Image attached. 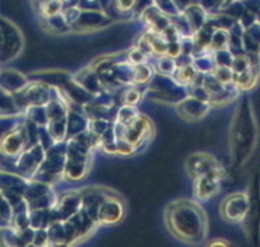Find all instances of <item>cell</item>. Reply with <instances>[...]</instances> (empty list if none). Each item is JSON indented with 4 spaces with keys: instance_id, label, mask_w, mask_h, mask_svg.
Wrapping results in <instances>:
<instances>
[{
    "instance_id": "1",
    "label": "cell",
    "mask_w": 260,
    "mask_h": 247,
    "mask_svg": "<svg viewBox=\"0 0 260 247\" xmlns=\"http://www.w3.org/2000/svg\"><path fill=\"white\" fill-rule=\"evenodd\" d=\"M165 224L172 236L189 246H200L208 235V217L193 198H177L165 207Z\"/></svg>"
},
{
    "instance_id": "2",
    "label": "cell",
    "mask_w": 260,
    "mask_h": 247,
    "mask_svg": "<svg viewBox=\"0 0 260 247\" xmlns=\"http://www.w3.org/2000/svg\"><path fill=\"white\" fill-rule=\"evenodd\" d=\"M259 128L252 101L248 96L240 98L229 130L230 161L235 168L243 167L257 146Z\"/></svg>"
},
{
    "instance_id": "3",
    "label": "cell",
    "mask_w": 260,
    "mask_h": 247,
    "mask_svg": "<svg viewBox=\"0 0 260 247\" xmlns=\"http://www.w3.org/2000/svg\"><path fill=\"white\" fill-rule=\"evenodd\" d=\"M114 128L118 140L126 143L135 152L146 145L155 132L153 122L143 114H140L127 125H120L114 122Z\"/></svg>"
},
{
    "instance_id": "4",
    "label": "cell",
    "mask_w": 260,
    "mask_h": 247,
    "mask_svg": "<svg viewBox=\"0 0 260 247\" xmlns=\"http://www.w3.org/2000/svg\"><path fill=\"white\" fill-rule=\"evenodd\" d=\"M66 159V141L54 143L46 150V158L31 180L47 183L52 186L58 183L60 180L64 179Z\"/></svg>"
},
{
    "instance_id": "5",
    "label": "cell",
    "mask_w": 260,
    "mask_h": 247,
    "mask_svg": "<svg viewBox=\"0 0 260 247\" xmlns=\"http://www.w3.org/2000/svg\"><path fill=\"white\" fill-rule=\"evenodd\" d=\"M151 100L162 104H173L177 106L184 99L189 97V87L178 82L174 76H166L155 73L144 91Z\"/></svg>"
},
{
    "instance_id": "6",
    "label": "cell",
    "mask_w": 260,
    "mask_h": 247,
    "mask_svg": "<svg viewBox=\"0 0 260 247\" xmlns=\"http://www.w3.org/2000/svg\"><path fill=\"white\" fill-rule=\"evenodd\" d=\"M24 36L11 19L1 15L0 18V61L2 66L17 59L24 49Z\"/></svg>"
},
{
    "instance_id": "7",
    "label": "cell",
    "mask_w": 260,
    "mask_h": 247,
    "mask_svg": "<svg viewBox=\"0 0 260 247\" xmlns=\"http://www.w3.org/2000/svg\"><path fill=\"white\" fill-rule=\"evenodd\" d=\"M249 210L243 229L247 237L253 240L260 239V173L255 172L248 185Z\"/></svg>"
},
{
    "instance_id": "8",
    "label": "cell",
    "mask_w": 260,
    "mask_h": 247,
    "mask_svg": "<svg viewBox=\"0 0 260 247\" xmlns=\"http://www.w3.org/2000/svg\"><path fill=\"white\" fill-rule=\"evenodd\" d=\"M19 108L26 115L32 107H45L53 96V86L42 80H30L19 92L13 94Z\"/></svg>"
},
{
    "instance_id": "9",
    "label": "cell",
    "mask_w": 260,
    "mask_h": 247,
    "mask_svg": "<svg viewBox=\"0 0 260 247\" xmlns=\"http://www.w3.org/2000/svg\"><path fill=\"white\" fill-rule=\"evenodd\" d=\"M249 210V195L246 191H234L225 195L219 204L220 218L231 225H243Z\"/></svg>"
},
{
    "instance_id": "10",
    "label": "cell",
    "mask_w": 260,
    "mask_h": 247,
    "mask_svg": "<svg viewBox=\"0 0 260 247\" xmlns=\"http://www.w3.org/2000/svg\"><path fill=\"white\" fill-rule=\"evenodd\" d=\"M228 171L224 166L197 178L193 181V199L204 203L214 198L221 190L224 180L228 178Z\"/></svg>"
},
{
    "instance_id": "11",
    "label": "cell",
    "mask_w": 260,
    "mask_h": 247,
    "mask_svg": "<svg viewBox=\"0 0 260 247\" xmlns=\"http://www.w3.org/2000/svg\"><path fill=\"white\" fill-rule=\"evenodd\" d=\"M26 122L18 123L1 136V153L10 160H16L25 149L31 146Z\"/></svg>"
},
{
    "instance_id": "12",
    "label": "cell",
    "mask_w": 260,
    "mask_h": 247,
    "mask_svg": "<svg viewBox=\"0 0 260 247\" xmlns=\"http://www.w3.org/2000/svg\"><path fill=\"white\" fill-rule=\"evenodd\" d=\"M46 158V149L40 143L32 144L13 162L14 172L31 180Z\"/></svg>"
},
{
    "instance_id": "13",
    "label": "cell",
    "mask_w": 260,
    "mask_h": 247,
    "mask_svg": "<svg viewBox=\"0 0 260 247\" xmlns=\"http://www.w3.org/2000/svg\"><path fill=\"white\" fill-rule=\"evenodd\" d=\"M126 214V205L123 198L112 191L102 203L98 213L99 226L111 227L120 224Z\"/></svg>"
},
{
    "instance_id": "14",
    "label": "cell",
    "mask_w": 260,
    "mask_h": 247,
    "mask_svg": "<svg viewBox=\"0 0 260 247\" xmlns=\"http://www.w3.org/2000/svg\"><path fill=\"white\" fill-rule=\"evenodd\" d=\"M222 166L223 165L208 151H195L187 157L184 164L186 174L192 181Z\"/></svg>"
},
{
    "instance_id": "15",
    "label": "cell",
    "mask_w": 260,
    "mask_h": 247,
    "mask_svg": "<svg viewBox=\"0 0 260 247\" xmlns=\"http://www.w3.org/2000/svg\"><path fill=\"white\" fill-rule=\"evenodd\" d=\"M82 210L81 193L79 189L63 191L58 195L57 202L52 208L54 222L67 221Z\"/></svg>"
},
{
    "instance_id": "16",
    "label": "cell",
    "mask_w": 260,
    "mask_h": 247,
    "mask_svg": "<svg viewBox=\"0 0 260 247\" xmlns=\"http://www.w3.org/2000/svg\"><path fill=\"white\" fill-rule=\"evenodd\" d=\"M113 21L114 18L111 17L105 9H82L78 20L71 25V32H95L107 27Z\"/></svg>"
},
{
    "instance_id": "17",
    "label": "cell",
    "mask_w": 260,
    "mask_h": 247,
    "mask_svg": "<svg viewBox=\"0 0 260 247\" xmlns=\"http://www.w3.org/2000/svg\"><path fill=\"white\" fill-rule=\"evenodd\" d=\"M79 190L81 193L82 210L98 224V213L100 207L106 197L114 190L105 186L98 185L87 186L80 188Z\"/></svg>"
},
{
    "instance_id": "18",
    "label": "cell",
    "mask_w": 260,
    "mask_h": 247,
    "mask_svg": "<svg viewBox=\"0 0 260 247\" xmlns=\"http://www.w3.org/2000/svg\"><path fill=\"white\" fill-rule=\"evenodd\" d=\"M212 108L211 104L201 102L191 96L187 97L176 106L178 116L188 123L201 121L208 115Z\"/></svg>"
},
{
    "instance_id": "19",
    "label": "cell",
    "mask_w": 260,
    "mask_h": 247,
    "mask_svg": "<svg viewBox=\"0 0 260 247\" xmlns=\"http://www.w3.org/2000/svg\"><path fill=\"white\" fill-rule=\"evenodd\" d=\"M141 20L146 24L147 29L162 34L173 24V19L167 16L156 5L155 1L144 7L140 13Z\"/></svg>"
},
{
    "instance_id": "20",
    "label": "cell",
    "mask_w": 260,
    "mask_h": 247,
    "mask_svg": "<svg viewBox=\"0 0 260 247\" xmlns=\"http://www.w3.org/2000/svg\"><path fill=\"white\" fill-rule=\"evenodd\" d=\"M60 88L69 106L77 105L82 108L83 106L91 103L94 99V97L90 92H88L83 86H81L73 79V76L72 78L64 82L60 86Z\"/></svg>"
},
{
    "instance_id": "21",
    "label": "cell",
    "mask_w": 260,
    "mask_h": 247,
    "mask_svg": "<svg viewBox=\"0 0 260 247\" xmlns=\"http://www.w3.org/2000/svg\"><path fill=\"white\" fill-rule=\"evenodd\" d=\"M182 14L193 35L206 25L209 17V12L205 9L202 3L199 2L188 3L182 11Z\"/></svg>"
},
{
    "instance_id": "22",
    "label": "cell",
    "mask_w": 260,
    "mask_h": 247,
    "mask_svg": "<svg viewBox=\"0 0 260 247\" xmlns=\"http://www.w3.org/2000/svg\"><path fill=\"white\" fill-rule=\"evenodd\" d=\"M28 76L19 70L13 68H6L1 70L0 85L1 90L9 94H16L22 90L29 82Z\"/></svg>"
},
{
    "instance_id": "23",
    "label": "cell",
    "mask_w": 260,
    "mask_h": 247,
    "mask_svg": "<svg viewBox=\"0 0 260 247\" xmlns=\"http://www.w3.org/2000/svg\"><path fill=\"white\" fill-rule=\"evenodd\" d=\"M73 79L83 86L94 98L105 91L99 74L88 65L73 73Z\"/></svg>"
},
{
    "instance_id": "24",
    "label": "cell",
    "mask_w": 260,
    "mask_h": 247,
    "mask_svg": "<svg viewBox=\"0 0 260 247\" xmlns=\"http://www.w3.org/2000/svg\"><path fill=\"white\" fill-rule=\"evenodd\" d=\"M89 121V118L81 110H76L69 106L67 115V139L88 131Z\"/></svg>"
},
{
    "instance_id": "25",
    "label": "cell",
    "mask_w": 260,
    "mask_h": 247,
    "mask_svg": "<svg viewBox=\"0 0 260 247\" xmlns=\"http://www.w3.org/2000/svg\"><path fill=\"white\" fill-rule=\"evenodd\" d=\"M174 77L178 82L188 87L196 84H202L203 80V74L199 72L194 62L179 66Z\"/></svg>"
},
{
    "instance_id": "26",
    "label": "cell",
    "mask_w": 260,
    "mask_h": 247,
    "mask_svg": "<svg viewBox=\"0 0 260 247\" xmlns=\"http://www.w3.org/2000/svg\"><path fill=\"white\" fill-rule=\"evenodd\" d=\"M52 192H54L52 185L36 180H29L24 191V199L27 201L28 205H30Z\"/></svg>"
},
{
    "instance_id": "27",
    "label": "cell",
    "mask_w": 260,
    "mask_h": 247,
    "mask_svg": "<svg viewBox=\"0 0 260 247\" xmlns=\"http://www.w3.org/2000/svg\"><path fill=\"white\" fill-rule=\"evenodd\" d=\"M143 35L148 42L152 56H155L156 58L160 56H166L169 43L165 40L161 34L147 29L143 33Z\"/></svg>"
},
{
    "instance_id": "28",
    "label": "cell",
    "mask_w": 260,
    "mask_h": 247,
    "mask_svg": "<svg viewBox=\"0 0 260 247\" xmlns=\"http://www.w3.org/2000/svg\"><path fill=\"white\" fill-rule=\"evenodd\" d=\"M30 228L35 231L48 230L50 225L54 223L52 208L51 209H32L29 213Z\"/></svg>"
},
{
    "instance_id": "29",
    "label": "cell",
    "mask_w": 260,
    "mask_h": 247,
    "mask_svg": "<svg viewBox=\"0 0 260 247\" xmlns=\"http://www.w3.org/2000/svg\"><path fill=\"white\" fill-rule=\"evenodd\" d=\"M18 230L11 226L1 227V246L2 247H27Z\"/></svg>"
},
{
    "instance_id": "30",
    "label": "cell",
    "mask_w": 260,
    "mask_h": 247,
    "mask_svg": "<svg viewBox=\"0 0 260 247\" xmlns=\"http://www.w3.org/2000/svg\"><path fill=\"white\" fill-rule=\"evenodd\" d=\"M155 69L152 64H142L134 66L133 84L136 86L148 85L155 75Z\"/></svg>"
},
{
    "instance_id": "31",
    "label": "cell",
    "mask_w": 260,
    "mask_h": 247,
    "mask_svg": "<svg viewBox=\"0 0 260 247\" xmlns=\"http://www.w3.org/2000/svg\"><path fill=\"white\" fill-rule=\"evenodd\" d=\"M44 21L45 28L55 35H65L68 33H72L71 27L66 21L63 12L51 18H45Z\"/></svg>"
},
{
    "instance_id": "32",
    "label": "cell",
    "mask_w": 260,
    "mask_h": 247,
    "mask_svg": "<svg viewBox=\"0 0 260 247\" xmlns=\"http://www.w3.org/2000/svg\"><path fill=\"white\" fill-rule=\"evenodd\" d=\"M153 67L155 72L166 76H174L178 70V63L176 59H173L169 56H160L157 57Z\"/></svg>"
},
{
    "instance_id": "33",
    "label": "cell",
    "mask_w": 260,
    "mask_h": 247,
    "mask_svg": "<svg viewBox=\"0 0 260 247\" xmlns=\"http://www.w3.org/2000/svg\"><path fill=\"white\" fill-rule=\"evenodd\" d=\"M38 13H40V15L44 19L51 18L62 13L65 8V5H63V1H42L38 2Z\"/></svg>"
},
{
    "instance_id": "34",
    "label": "cell",
    "mask_w": 260,
    "mask_h": 247,
    "mask_svg": "<svg viewBox=\"0 0 260 247\" xmlns=\"http://www.w3.org/2000/svg\"><path fill=\"white\" fill-rule=\"evenodd\" d=\"M141 113L137 109L136 106H128L121 105L116 112V116L114 122L120 125H127L132 122L135 118H137Z\"/></svg>"
},
{
    "instance_id": "35",
    "label": "cell",
    "mask_w": 260,
    "mask_h": 247,
    "mask_svg": "<svg viewBox=\"0 0 260 247\" xmlns=\"http://www.w3.org/2000/svg\"><path fill=\"white\" fill-rule=\"evenodd\" d=\"M143 98L144 91H142L139 86L132 85L123 89L120 96V103L121 105L136 106L142 101Z\"/></svg>"
},
{
    "instance_id": "36",
    "label": "cell",
    "mask_w": 260,
    "mask_h": 247,
    "mask_svg": "<svg viewBox=\"0 0 260 247\" xmlns=\"http://www.w3.org/2000/svg\"><path fill=\"white\" fill-rule=\"evenodd\" d=\"M230 39H231L230 30L222 29V28L214 29V32L212 34V38H211L210 52L229 49Z\"/></svg>"
},
{
    "instance_id": "37",
    "label": "cell",
    "mask_w": 260,
    "mask_h": 247,
    "mask_svg": "<svg viewBox=\"0 0 260 247\" xmlns=\"http://www.w3.org/2000/svg\"><path fill=\"white\" fill-rule=\"evenodd\" d=\"M193 62L197 67V69L199 70V72L203 75L212 73L215 69V64L212 58V52L194 58Z\"/></svg>"
},
{
    "instance_id": "38",
    "label": "cell",
    "mask_w": 260,
    "mask_h": 247,
    "mask_svg": "<svg viewBox=\"0 0 260 247\" xmlns=\"http://www.w3.org/2000/svg\"><path fill=\"white\" fill-rule=\"evenodd\" d=\"M235 57L236 56L230 49L212 52V58L215 67H232Z\"/></svg>"
},
{
    "instance_id": "39",
    "label": "cell",
    "mask_w": 260,
    "mask_h": 247,
    "mask_svg": "<svg viewBox=\"0 0 260 247\" xmlns=\"http://www.w3.org/2000/svg\"><path fill=\"white\" fill-rule=\"evenodd\" d=\"M88 131L98 137H102L113 125L114 121L108 119H89Z\"/></svg>"
},
{
    "instance_id": "40",
    "label": "cell",
    "mask_w": 260,
    "mask_h": 247,
    "mask_svg": "<svg viewBox=\"0 0 260 247\" xmlns=\"http://www.w3.org/2000/svg\"><path fill=\"white\" fill-rule=\"evenodd\" d=\"M148 59H149V56L146 55L144 52H142L140 49H138L135 46H133L132 48H130L126 51V60L134 66L147 64Z\"/></svg>"
},
{
    "instance_id": "41",
    "label": "cell",
    "mask_w": 260,
    "mask_h": 247,
    "mask_svg": "<svg viewBox=\"0 0 260 247\" xmlns=\"http://www.w3.org/2000/svg\"><path fill=\"white\" fill-rule=\"evenodd\" d=\"M155 3L158 8L172 19L178 17L182 13L179 5H177V2L175 1H155Z\"/></svg>"
},
{
    "instance_id": "42",
    "label": "cell",
    "mask_w": 260,
    "mask_h": 247,
    "mask_svg": "<svg viewBox=\"0 0 260 247\" xmlns=\"http://www.w3.org/2000/svg\"><path fill=\"white\" fill-rule=\"evenodd\" d=\"M13 219V206L9 201L1 196V227L11 226Z\"/></svg>"
},
{
    "instance_id": "43",
    "label": "cell",
    "mask_w": 260,
    "mask_h": 247,
    "mask_svg": "<svg viewBox=\"0 0 260 247\" xmlns=\"http://www.w3.org/2000/svg\"><path fill=\"white\" fill-rule=\"evenodd\" d=\"M212 73L224 85L234 83L235 73H234L232 67H215V69Z\"/></svg>"
},
{
    "instance_id": "44",
    "label": "cell",
    "mask_w": 260,
    "mask_h": 247,
    "mask_svg": "<svg viewBox=\"0 0 260 247\" xmlns=\"http://www.w3.org/2000/svg\"><path fill=\"white\" fill-rule=\"evenodd\" d=\"M189 96H191L201 102L211 104V96L209 95V92L206 90V88L202 84H196V85L189 86Z\"/></svg>"
},
{
    "instance_id": "45",
    "label": "cell",
    "mask_w": 260,
    "mask_h": 247,
    "mask_svg": "<svg viewBox=\"0 0 260 247\" xmlns=\"http://www.w3.org/2000/svg\"><path fill=\"white\" fill-rule=\"evenodd\" d=\"M113 8L116 10V12L126 15L133 11V9L136 7L137 1H114Z\"/></svg>"
},
{
    "instance_id": "46",
    "label": "cell",
    "mask_w": 260,
    "mask_h": 247,
    "mask_svg": "<svg viewBox=\"0 0 260 247\" xmlns=\"http://www.w3.org/2000/svg\"><path fill=\"white\" fill-rule=\"evenodd\" d=\"M49 235L47 230H39L36 231L35 237L32 240V244L40 247H49Z\"/></svg>"
},
{
    "instance_id": "47",
    "label": "cell",
    "mask_w": 260,
    "mask_h": 247,
    "mask_svg": "<svg viewBox=\"0 0 260 247\" xmlns=\"http://www.w3.org/2000/svg\"><path fill=\"white\" fill-rule=\"evenodd\" d=\"M166 56H169L176 60L182 56V47H181L180 41L174 42V43H169Z\"/></svg>"
},
{
    "instance_id": "48",
    "label": "cell",
    "mask_w": 260,
    "mask_h": 247,
    "mask_svg": "<svg viewBox=\"0 0 260 247\" xmlns=\"http://www.w3.org/2000/svg\"><path fill=\"white\" fill-rule=\"evenodd\" d=\"M204 247H235L234 244L224 238H212L206 242Z\"/></svg>"
},
{
    "instance_id": "49",
    "label": "cell",
    "mask_w": 260,
    "mask_h": 247,
    "mask_svg": "<svg viewBox=\"0 0 260 247\" xmlns=\"http://www.w3.org/2000/svg\"><path fill=\"white\" fill-rule=\"evenodd\" d=\"M27 247H40V246H37V245H34L32 243L31 244H29V245H27Z\"/></svg>"
}]
</instances>
